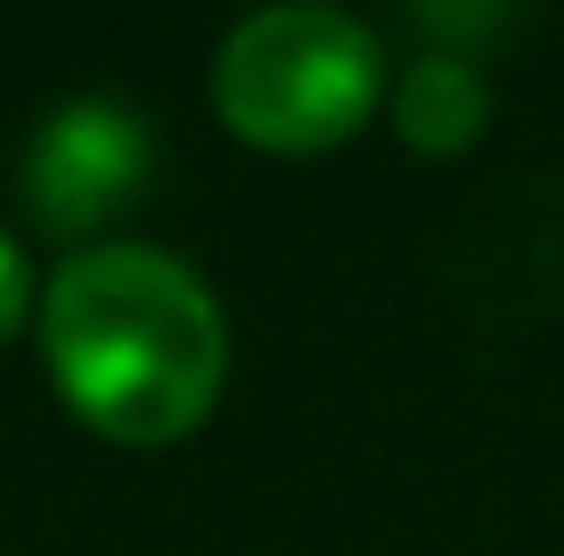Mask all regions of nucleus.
I'll use <instances>...</instances> for the list:
<instances>
[{
  "label": "nucleus",
  "instance_id": "obj_1",
  "mask_svg": "<svg viewBox=\"0 0 564 556\" xmlns=\"http://www.w3.org/2000/svg\"><path fill=\"white\" fill-rule=\"evenodd\" d=\"M42 352L83 426L115 443H181L229 377L213 286L164 246H90L42 303Z\"/></svg>",
  "mask_w": 564,
  "mask_h": 556
},
{
  "label": "nucleus",
  "instance_id": "obj_2",
  "mask_svg": "<svg viewBox=\"0 0 564 556\" xmlns=\"http://www.w3.org/2000/svg\"><path fill=\"white\" fill-rule=\"evenodd\" d=\"M384 99V50L360 17L295 0V9H262L213 57V107L238 140L303 156V148H336L344 131L368 123Z\"/></svg>",
  "mask_w": 564,
  "mask_h": 556
},
{
  "label": "nucleus",
  "instance_id": "obj_3",
  "mask_svg": "<svg viewBox=\"0 0 564 556\" xmlns=\"http://www.w3.org/2000/svg\"><path fill=\"white\" fill-rule=\"evenodd\" d=\"M155 172V131L140 107L123 99H66L57 115H42L25 148V214L50 238H90L107 229L123 205H140Z\"/></svg>",
  "mask_w": 564,
  "mask_h": 556
},
{
  "label": "nucleus",
  "instance_id": "obj_4",
  "mask_svg": "<svg viewBox=\"0 0 564 556\" xmlns=\"http://www.w3.org/2000/svg\"><path fill=\"white\" fill-rule=\"evenodd\" d=\"M393 123L425 156H458V148H475V131L491 123V90H482V74L466 66L458 50H425L393 83Z\"/></svg>",
  "mask_w": 564,
  "mask_h": 556
},
{
  "label": "nucleus",
  "instance_id": "obj_5",
  "mask_svg": "<svg viewBox=\"0 0 564 556\" xmlns=\"http://www.w3.org/2000/svg\"><path fill=\"white\" fill-rule=\"evenodd\" d=\"M25 303H33L25 254H17V238H9V229H0V344L17 336V319H25Z\"/></svg>",
  "mask_w": 564,
  "mask_h": 556
},
{
  "label": "nucleus",
  "instance_id": "obj_6",
  "mask_svg": "<svg viewBox=\"0 0 564 556\" xmlns=\"http://www.w3.org/2000/svg\"><path fill=\"white\" fill-rule=\"evenodd\" d=\"M417 25L425 33H499L508 17L499 9H417Z\"/></svg>",
  "mask_w": 564,
  "mask_h": 556
}]
</instances>
